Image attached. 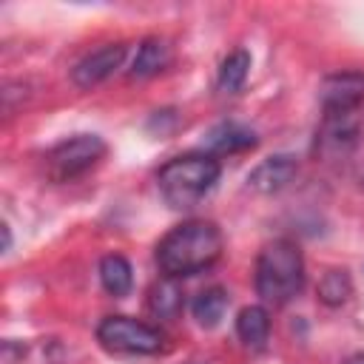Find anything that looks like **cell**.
Returning <instances> with one entry per match:
<instances>
[{"mask_svg": "<svg viewBox=\"0 0 364 364\" xmlns=\"http://www.w3.org/2000/svg\"><path fill=\"white\" fill-rule=\"evenodd\" d=\"M222 230L208 219H188L171 228L156 245V264L171 279L208 270L222 256Z\"/></svg>", "mask_w": 364, "mask_h": 364, "instance_id": "1", "label": "cell"}, {"mask_svg": "<svg viewBox=\"0 0 364 364\" xmlns=\"http://www.w3.org/2000/svg\"><path fill=\"white\" fill-rule=\"evenodd\" d=\"M256 293L262 301L282 307L304 287V256L293 239H273L256 259Z\"/></svg>", "mask_w": 364, "mask_h": 364, "instance_id": "2", "label": "cell"}, {"mask_svg": "<svg viewBox=\"0 0 364 364\" xmlns=\"http://www.w3.org/2000/svg\"><path fill=\"white\" fill-rule=\"evenodd\" d=\"M219 159L210 154H182L165 162L156 173V188L171 208H193L219 182Z\"/></svg>", "mask_w": 364, "mask_h": 364, "instance_id": "3", "label": "cell"}, {"mask_svg": "<svg viewBox=\"0 0 364 364\" xmlns=\"http://www.w3.org/2000/svg\"><path fill=\"white\" fill-rule=\"evenodd\" d=\"M97 338L111 353H128V355H154L165 347L162 330L136 321L131 316H108L97 327Z\"/></svg>", "mask_w": 364, "mask_h": 364, "instance_id": "4", "label": "cell"}, {"mask_svg": "<svg viewBox=\"0 0 364 364\" xmlns=\"http://www.w3.org/2000/svg\"><path fill=\"white\" fill-rule=\"evenodd\" d=\"M105 156V142L97 134H77L71 139H63L60 145H54L48 151V173L60 182L74 179L80 173H85L88 168H94L100 159Z\"/></svg>", "mask_w": 364, "mask_h": 364, "instance_id": "5", "label": "cell"}, {"mask_svg": "<svg viewBox=\"0 0 364 364\" xmlns=\"http://www.w3.org/2000/svg\"><path fill=\"white\" fill-rule=\"evenodd\" d=\"M324 114H350L364 102V71H336L318 88Z\"/></svg>", "mask_w": 364, "mask_h": 364, "instance_id": "6", "label": "cell"}, {"mask_svg": "<svg viewBox=\"0 0 364 364\" xmlns=\"http://www.w3.org/2000/svg\"><path fill=\"white\" fill-rule=\"evenodd\" d=\"M125 60V43H105L100 48H94L91 54H85L74 71H71V80L74 85L80 88H94L100 82H105Z\"/></svg>", "mask_w": 364, "mask_h": 364, "instance_id": "7", "label": "cell"}, {"mask_svg": "<svg viewBox=\"0 0 364 364\" xmlns=\"http://www.w3.org/2000/svg\"><path fill=\"white\" fill-rule=\"evenodd\" d=\"M296 173H299V162L287 154H276V156L259 162L247 173V188H253L259 193H276V191L287 188Z\"/></svg>", "mask_w": 364, "mask_h": 364, "instance_id": "8", "label": "cell"}, {"mask_svg": "<svg viewBox=\"0 0 364 364\" xmlns=\"http://www.w3.org/2000/svg\"><path fill=\"white\" fill-rule=\"evenodd\" d=\"M358 136V117L350 114H324L321 131H318V148L324 154H344L355 145Z\"/></svg>", "mask_w": 364, "mask_h": 364, "instance_id": "9", "label": "cell"}, {"mask_svg": "<svg viewBox=\"0 0 364 364\" xmlns=\"http://www.w3.org/2000/svg\"><path fill=\"white\" fill-rule=\"evenodd\" d=\"M256 142H259L256 134L242 122H219L205 136V145H208L210 156L213 154H242V151L256 148Z\"/></svg>", "mask_w": 364, "mask_h": 364, "instance_id": "10", "label": "cell"}, {"mask_svg": "<svg viewBox=\"0 0 364 364\" xmlns=\"http://www.w3.org/2000/svg\"><path fill=\"white\" fill-rule=\"evenodd\" d=\"M236 336L242 338L245 347L262 350L270 338V313L262 304H247L236 316Z\"/></svg>", "mask_w": 364, "mask_h": 364, "instance_id": "11", "label": "cell"}, {"mask_svg": "<svg viewBox=\"0 0 364 364\" xmlns=\"http://www.w3.org/2000/svg\"><path fill=\"white\" fill-rule=\"evenodd\" d=\"M168 63H171V48H168V43L159 40V37H148V40H142L139 48H136V57H134V63H131V77H134V80H148V77L159 74Z\"/></svg>", "mask_w": 364, "mask_h": 364, "instance_id": "12", "label": "cell"}, {"mask_svg": "<svg viewBox=\"0 0 364 364\" xmlns=\"http://www.w3.org/2000/svg\"><path fill=\"white\" fill-rule=\"evenodd\" d=\"M185 304V293L179 287V279H171V276H162L159 282L151 284L148 290V310L159 318H176L179 310Z\"/></svg>", "mask_w": 364, "mask_h": 364, "instance_id": "13", "label": "cell"}, {"mask_svg": "<svg viewBox=\"0 0 364 364\" xmlns=\"http://www.w3.org/2000/svg\"><path fill=\"white\" fill-rule=\"evenodd\" d=\"M228 304H230V296H228L225 287H205L191 301V313H193V318H196L199 327H216L225 318Z\"/></svg>", "mask_w": 364, "mask_h": 364, "instance_id": "14", "label": "cell"}, {"mask_svg": "<svg viewBox=\"0 0 364 364\" xmlns=\"http://www.w3.org/2000/svg\"><path fill=\"white\" fill-rule=\"evenodd\" d=\"M100 282L105 287V293L111 296H125L134 284V270L131 262L119 253H108L100 259Z\"/></svg>", "mask_w": 364, "mask_h": 364, "instance_id": "15", "label": "cell"}, {"mask_svg": "<svg viewBox=\"0 0 364 364\" xmlns=\"http://www.w3.org/2000/svg\"><path fill=\"white\" fill-rule=\"evenodd\" d=\"M247 71H250V54H247L245 48L230 51V54L222 60V65H219V80H216L219 91H222V94H236V91H242V85H245V80H247Z\"/></svg>", "mask_w": 364, "mask_h": 364, "instance_id": "16", "label": "cell"}, {"mask_svg": "<svg viewBox=\"0 0 364 364\" xmlns=\"http://www.w3.org/2000/svg\"><path fill=\"white\" fill-rule=\"evenodd\" d=\"M353 296V279L344 267H333L321 276L318 282V299L327 304V307H341L347 299Z\"/></svg>", "mask_w": 364, "mask_h": 364, "instance_id": "17", "label": "cell"}, {"mask_svg": "<svg viewBox=\"0 0 364 364\" xmlns=\"http://www.w3.org/2000/svg\"><path fill=\"white\" fill-rule=\"evenodd\" d=\"M0 230H3V253L11 247V230H9V225H0Z\"/></svg>", "mask_w": 364, "mask_h": 364, "instance_id": "18", "label": "cell"}, {"mask_svg": "<svg viewBox=\"0 0 364 364\" xmlns=\"http://www.w3.org/2000/svg\"><path fill=\"white\" fill-rule=\"evenodd\" d=\"M344 364H364V353H353V355H347Z\"/></svg>", "mask_w": 364, "mask_h": 364, "instance_id": "19", "label": "cell"}]
</instances>
